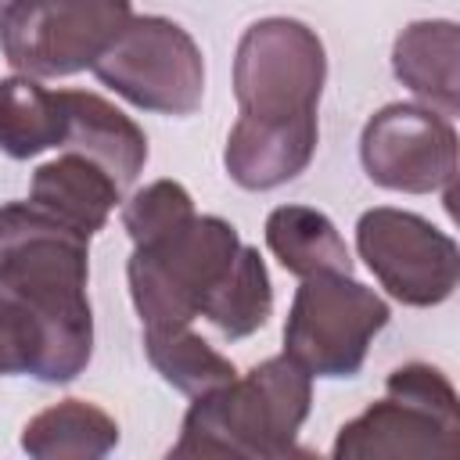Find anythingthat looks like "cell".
I'll list each match as a JSON object with an SVG mask.
<instances>
[{"label":"cell","mask_w":460,"mask_h":460,"mask_svg":"<svg viewBox=\"0 0 460 460\" xmlns=\"http://www.w3.org/2000/svg\"><path fill=\"white\" fill-rule=\"evenodd\" d=\"M140 111L187 119L205 97V58L194 36L162 14H133L90 68Z\"/></svg>","instance_id":"52a82bcc"},{"label":"cell","mask_w":460,"mask_h":460,"mask_svg":"<svg viewBox=\"0 0 460 460\" xmlns=\"http://www.w3.org/2000/svg\"><path fill=\"white\" fill-rule=\"evenodd\" d=\"M115 446V417L86 399H61L22 428V449L32 460H101Z\"/></svg>","instance_id":"2e32d148"},{"label":"cell","mask_w":460,"mask_h":460,"mask_svg":"<svg viewBox=\"0 0 460 460\" xmlns=\"http://www.w3.org/2000/svg\"><path fill=\"white\" fill-rule=\"evenodd\" d=\"M65 104L61 90L40 86L32 75L0 79V151L14 162L36 158L47 147H61Z\"/></svg>","instance_id":"ac0fdd59"},{"label":"cell","mask_w":460,"mask_h":460,"mask_svg":"<svg viewBox=\"0 0 460 460\" xmlns=\"http://www.w3.org/2000/svg\"><path fill=\"white\" fill-rule=\"evenodd\" d=\"M270 313H273V284L266 259L259 255V248L241 244L226 277L205 298L201 320H208L223 341H244L266 327Z\"/></svg>","instance_id":"e0dca14e"},{"label":"cell","mask_w":460,"mask_h":460,"mask_svg":"<svg viewBox=\"0 0 460 460\" xmlns=\"http://www.w3.org/2000/svg\"><path fill=\"white\" fill-rule=\"evenodd\" d=\"M356 252L374 280L410 309L442 305L460 280V248L431 219L377 205L356 219Z\"/></svg>","instance_id":"9c48e42d"},{"label":"cell","mask_w":460,"mask_h":460,"mask_svg":"<svg viewBox=\"0 0 460 460\" xmlns=\"http://www.w3.org/2000/svg\"><path fill=\"white\" fill-rule=\"evenodd\" d=\"M65 104V133L61 147L93 158L122 190L137 183L147 165V137L144 129L111 101L90 90H61Z\"/></svg>","instance_id":"7c38bea8"},{"label":"cell","mask_w":460,"mask_h":460,"mask_svg":"<svg viewBox=\"0 0 460 460\" xmlns=\"http://www.w3.org/2000/svg\"><path fill=\"white\" fill-rule=\"evenodd\" d=\"M313 410V374L288 352L255 363L244 377L194 395L183 413L180 438L169 456H230V460H288Z\"/></svg>","instance_id":"7a4b0ae2"},{"label":"cell","mask_w":460,"mask_h":460,"mask_svg":"<svg viewBox=\"0 0 460 460\" xmlns=\"http://www.w3.org/2000/svg\"><path fill=\"white\" fill-rule=\"evenodd\" d=\"M388 320V302L352 273H316L291 298L284 352L313 377H356Z\"/></svg>","instance_id":"5b68a950"},{"label":"cell","mask_w":460,"mask_h":460,"mask_svg":"<svg viewBox=\"0 0 460 460\" xmlns=\"http://www.w3.org/2000/svg\"><path fill=\"white\" fill-rule=\"evenodd\" d=\"M316 144H320L316 115L280 119V122L237 115V122L230 126L226 147H223V165L237 187L273 190L309 169Z\"/></svg>","instance_id":"8fae6325"},{"label":"cell","mask_w":460,"mask_h":460,"mask_svg":"<svg viewBox=\"0 0 460 460\" xmlns=\"http://www.w3.org/2000/svg\"><path fill=\"white\" fill-rule=\"evenodd\" d=\"M327 83V50L316 29L270 14L252 22L234 50V97L244 119L280 122L316 115Z\"/></svg>","instance_id":"ba28073f"},{"label":"cell","mask_w":460,"mask_h":460,"mask_svg":"<svg viewBox=\"0 0 460 460\" xmlns=\"http://www.w3.org/2000/svg\"><path fill=\"white\" fill-rule=\"evenodd\" d=\"M395 79L428 108L453 119L460 111V29L449 18L410 22L392 43Z\"/></svg>","instance_id":"4fadbf2b"},{"label":"cell","mask_w":460,"mask_h":460,"mask_svg":"<svg viewBox=\"0 0 460 460\" xmlns=\"http://www.w3.org/2000/svg\"><path fill=\"white\" fill-rule=\"evenodd\" d=\"M4 4H7V0H0V7H4Z\"/></svg>","instance_id":"44dd1931"},{"label":"cell","mask_w":460,"mask_h":460,"mask_svg":"<svg viewBox=\"0 0 460 460\" xmlns=\"http://www.w3.org/2000/svg\"><path fill=\"white\" fill-rule=\"evenodd\" d=\"M273 259L298 280L316 273H352V255L331 216L309 205H277L262 226Z\"/></svg>","instance_id":"9a60e30c"},{"label":"cell","mask_w":460,"mask_h":460,"mask_svg":"<svg viewBox=\"0 0 460 460\" xmlns=\"http://www.w3.org/2000/svg\"><path fill=\"white\" fill-rule=\"evenodd\" d=\"M460 449V402L453 381L431 363H402L385 381V399L370 402L359 417L345 420L331 456L377 460V456H456Z\"/></svg>","instance_id":"277c9868"},{"label":"cell","mask_w":460,"mask_h":460,"mask_svg":"<svg viewBox=\"0 0 460 460\" xmlns=\"http://www.w3.org/2000/svg\"><path fill=\"white\" fill-rule=\"evenodd\" d=\"M129 18V0H7L0 50L18 75L65 79L93 68Z\"/></svg>","instance_id":"8992f818"},{"label":"cell","mask_w":460,"mask_h":460,"mask_svg":"<svg viewBox=\"0 0 460 460\" xmlns=\"http://www.w3.org/2000/svg\"><path fill=\"white\" fill-rule=\"evenodd\" d=\"M144 356L165 385L183 395H205L237 377V367L216 352L190 323L183 327H144Z\"/></svg>","instance_id":"d6986e66"},{"label":"cell","mask_w":460,"mask_h":460,"mask_svg":"<svg viewBox=\"0 0 460 460\" xmlns=\"http://www.w3.org/2000/svg\"><path fill=\"white\" fill-rule=\"evenodd\" d=\"M359 162L370 183L399 194L442 190L453 205L456 129L420 101H392L377 108L359 133Z\"/></svg>","instance_id":"30bf717a"},{"label":"cell","mask_w":460,"mask_h":460,"mask_svg":"<svg viewBox=\"0 0 460 460\" xmlns=\"http://www.w3.org/2000/svg\"><path fill=\"white\" fill-rule=\"evenodd\" d=\"M122 187L86 155L65 151L54 162H43L32 172L29 201L58 216L61 223L75 226L79 234L93 237L108 226L115 205H122Z\"/></svg>","instance_id":"5bb4252c"},{"label":"cell","mask_w":460,"mask_h":460,"mask_svg":"<svg viewBox=\"0 0 460 460\" xmlns=\"http://www.w3.org/2000/svg\"><path fill=\"white\" fill-rule=\"evenodd\" d=\"M122 230L133 244H147L176 226H183L194 216V198L176 180H155L140 190H133L122 201Z\"/></svg>","instance_id":"ffe728a7"},{"label":"cell","mask_w":460,"mask_h":460,"mask_svg":"<svg viewBox=\"0 0 460 460\" xmlns=\"http://www.w3.org/2000/svg\"><path fill=\"white\" fill-rule=\"evenodd\" d=\"M241 248L237 226L223 216H190L183 226L133 244L126 262L129 298L144 327H183L201 316L205 298L226 277Z\"/></svg>","instance_id":"3957f363"},{"label":"cell","mask_w":460,"mask_h":460,"mask_svg":"<svg viewBox=\"0 0 460 460\" xmlns=\"http://www.w3.org/2000/svg\"><path fill=\"white\" fill-rule=\"evenodd\" d=\"M90 237L47 208L0 205V291L22 302L50 338V385L75 381L93 356Z\"/></svg>","instance_id":"6da1fadb"}]
</instances>
